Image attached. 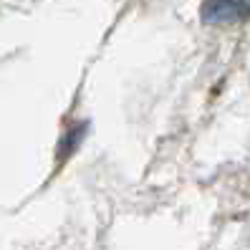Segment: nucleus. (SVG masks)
<instances>
[{"label":"nucleus","mask_w":250,"mask_h":250,"mask_svg":"<svg viewBox=\"0 0 250 250\" xmlns=\"http://www.w3.org/2000/svg\"><path fill=\"white\" fill-rule=\"evenodd\" d=\"M250 16V0H205L202 21L205 23H238Z\"/></svg>","instance_id":"f257e3e1"},{"label":"nucleus","mask_w":250,"mask_h":250,"mask_svg":"<svg viewBox=\"0 0 250 250\" xmlns=\"http://www.w3.org/2000/svg\"><path fill=\"white\" fill-rule=\"evenodd\" d=\"M83 134H86V126H79V129H73L71 134H68V137H66V139L61 142V144H66V149H61V152H58V157L63 154V159H66V157H68V154H71V152H73V149H76V146H79V142H81V137H83Z\"/></svg>","instance_id":"f03ea898"}]
</instances>
